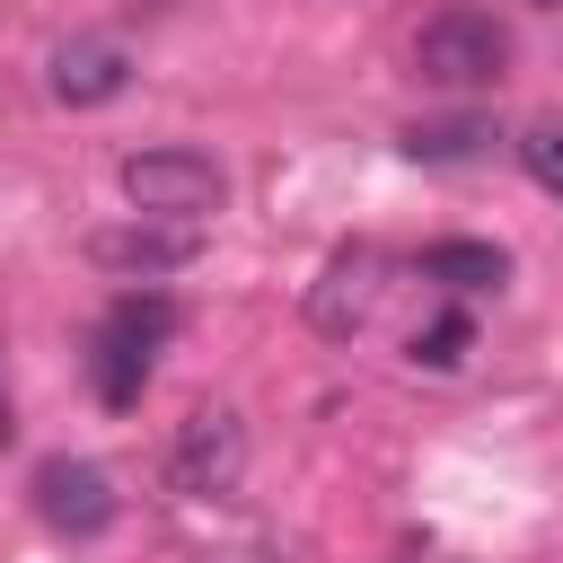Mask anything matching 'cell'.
Wrapping results in <instances>:
<instances>
[{
    "label": "cell",
    "mask_w": 563,
    "mask_h": 563,
    "mask_svg": "<svg viewBox=\"0 0 563 563\" xmlns=\"http://www.w3.org/2000/svg\"><path fill=\"white\" fill-rule=\"evenodd\" d=\"M123 202L150 211V220H202L229 202V176L211 150H185V141H158V150H132L123 158Z\"/></svg>",
    "instance_id": "obj_2"
},
{
    "label": "cell",
    "mask_w": 563,
    "mask_h": 563,
    "mask_svg": "<svg viewBox=\"0 0 563 563\" xmlns=\"http://www.w3.org/2000/svg\"><path fill=\"white\" fill-rule=\"evenodd\" d=\"M26 501H35V519H44L53 537H97V528H114V475L88 466V457H44V466L26 475Z\"/></svg>",
    "instance_id": "obj_6"
},
{
    "label": "cell",
    "mask_w": 563,
    "mask_h": 563,
    "mask_svg": "<svg viewBox=\"0 0 563 563\" xmlns=\"http://www.w3.org/2000/svg\"><path fill=\"white\" fill-rule=\"evenodd\" d=\"M466 343H475V317H466V308H449V317H431L405 352H413L422 369H457V361H466Z\"/></svg>",
    "instance_id": "obj_11"
},
{
    "label": "cell",
    "mask_w": 563,
    "mask_h": 563,
    "mask_svg": "<svg viewBox=\"0 0 563 563\" xmlns=\"http://www.w3.org/2000/svg\"><path fill=\"white\" fill-rule=\"evenodd\" d=\"M484 150H493V123L484 114H440V123H413L405 132V158H422V167H466Z\"/></svg>",
    "instance_id": "obj_10"
},
{
    "label": "cell",
    "mask_w": 563,
    "mask_h": 563,
    "mask_svg": "<svg viewBox=\"0 0 563 563\" xmlns=\"http://www.w3.org/2000/svg\"><path fill=\"white\" fill-rule=\"evenodd\" d=\"M387 264H378V246H334V264L317 273V290H308V325L325 334V343H343V334H361L369 325V308H378V282Z\"/></svg>",
    "instance_id": "obj_7"
},
{
    "label": "cell",
    "mask_w": 563,
    "mask_h": 563,
    "mask_svg": "<svg viewBox=\"0 0 563 563\" xmlns=\"http://www.w3.org/2000/svg\"><path fill=\"white\" fill-rule=\"evenodd\" d=\"M422 273L449 282V290H501V282H510V255H501L493 238H440V246L422 255Z\"/></svg>",
    "instance_id": "obj_9"
},
{
    "label": "cell",
    "mask_w": 563,
    "mask_h": 563,
    "mask_svg": "<svg viewBox=\"0 0 563 563\" xmlns=\"http://www.w3.org/2000/svg\"><path fill=\"white\" fill-rule=\"evenodd\" d=\"M528 9H563V0H528Z\"/></svg>",
    "instance_id": "obj_14"
},
{
    "label": "cell",
    "mask_w": 563,
    "mask_h": 563,
    "mask_svg": "<svg viewBox=\"0 0 563 563\" xmlns=\"http://www.w3.org/2000/svg\"><path fill=\"white\" fill-rule=\"evenodd\" d=\"M132 9H176V0H132Z\"/></svg>",
    "instance_id": "obj_13"
},
{
    "label": "cell",
    "mask_w": 563,
    "mask_h": 563,
    "mask_svg": "<svg viewBox=\"0 0 563 563\" xmlns=\"http://www.w3.org/2000/svg\"><path fill=\"white\" fill-rule=\"evenodd\" d=\"M194 255H202V229H194V220H150V211H132L123 229H97V238H88V264H97V273H123V282L185 273Z\"/></svg>",
    "instance_id": "obj_5"
},
{
    "label": "cell",
    "mask_w": 563,
    "mask_h": 563,
    "mask_svg": "<svg viewBox=\"0 0 563 563\" xmlns=\"http://www.w3.org/2000/svg\"><path fill=\"white\" fill-rule=\"evenodd\" d=\"M167 334H176V299L158 282L114 290V308L97 317V343H88V378H97V405L106 413H132L150 396V361H158Z\"/></svg>",
    "instance_id": "obj_1"
},
{
    "label": "cell",
    "mask_w": 563,
    "mask_h": 563,
    "mask_svg": "<svg viewBox=\"0 0 563 563\" xmlns=\"http://www.w3.org/2000/svg\"><path fill=\"white\" fill-rule=\"evenodd\" d=\"M519 167H528V176L563 202V114H537V123L519 132Z\"/></svg>",
    "instance_id": "obj_12"
},
{
    "label": "cell",
    "mask_w": 563,
    "mask_h": 563,
    "mask_svg": "<svg viewBox=\"0 0 563 563\" xmlns=\"http://www.w3.org/2000/svg\"><path fill=\"white\" fill-rule=\"evenodd\" d=\"M413 70L431 79V88H493L501 70H510V35L484 18V9H440V18H422L413 26Z\"/></svg>",
    "instance_id": "obj_3"
},
{
    "label": "cell",
    "mask_w": 563,
    "mask_h": 563,
    "mask_svg": "<svg viewBox=\"0 0 563 563\" xmlns=\"http://www.w3.org/2000/svg\"><path fill=\"white\" fill-rule=\"evenodd\" d=\"M238 475H246V422L229 405H194L167 440V493L220 501V493H238Z\"/></svg>",
    "instance_id": "obj_4"
},
{
    "label": "cell",
    "mask_w": 563,
    "mask_h": 563,
    "mask_svg": "<svg viewBox=\"0 0 563 563\" xmlns=\"http://www.w3.org/2000/svg\"><path fill=\"white\" fill-rule=\"evenodd\" d=\"M123 79H132V53H123L114 35H70V44H53V62H44V88H53L62 106H106V97H123Z\"/></svg>",
    "instance_id": "obj_8"
}]
</instances>
